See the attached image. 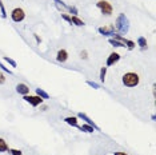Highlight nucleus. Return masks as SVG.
Instances as JSON below:
<instances>
[{"label": "nucleus", "instance_id": "obj_1", "mask_svg": "<svg viewBox=\"0 0 156 155\" xmlns=\"http://www.w3.org/2000/svg\"><path fill=\"white\" fill-rule=\"evenodd\" d=\"M116 30L119 31L120 33H127L129 30V21L127 19V16L124 14H120L116 19V24H115Z\"/></svg>", "mask_w": 156, "mask_h": 155}, {"label": "nucleus", "instance_id": "obj_2", "mask_svg": "<svg viewBox=\"0 0 156 155\" xmlns=\"http://www.w3.org/2000/svg\"><path fill=\"white\" fill-rule=\"evenodd\" d=\"M139 82H140V78L135 72H127L123 76V83L127 87H136L139 84Z\"/></svg>", "mask_w": 156, "mask_h": 155}, {"label": "nucleus", "instance_id": "obj_3", "mask_svg": "<svg viewBox=\"0 0 156 155\" xmlns=\"http://www.w3.org/2000/svg\"><path fill=\"white\" fill-rule=\"evenodd\" d=\"M96 5H98L99 10L101 11V14L107 15V16L112 15V5H111V3L107 2V0H99V2L96 3Z\"/></svg>", "mask_w": 156, "mask_h": 155}, {"label": "nucleus", "instance_id": "obj_4", "mask_svg": "<svg viewBox=\"0 0 156 155\" xmlns=\"http://www.w3.org/2000/svg\"><path fill=\"white\" fill-rule=\"evenodd\" d=\"M11 17L14 21L20 23V21H23L24 17H26V12L21 10V8H15V10L11 12Z\"/></svg>", "mask_w": 156, "mask_h": 155}, {"label": "nucleus", "instance_id": "obj_5", "mask_svg": "<svg viewBox=\"0 0 156 155\" xmlns=\"http://www.w3.org/2000/svg\"><path fill=\"white\" fill-rule=\"evenodd\" d=\"M24 100L28 102V103L31 104V106H33V107H37L39 104H42L43 103V100L44 99H42L40 96H31V95H24Z\"/></svg>", "mask_w": 156, "mask_h": 155}, {"label": "nucleus", "instance_id": "obj_6", "mask_svg": "<svg viewBox=\"0 0 156 155\" xmlns=\"http://www.w3.org/2000/svg\"><path fill=\"white\" fill-rule=\"evenodd\" d=\"M98 31H99V33H101V35H104V36L114 35V33H115V27H112V26H108V27H100V28H99Z\"/></svg>", "mask_w": 156, "mask_h": 155}, {"label": "nucleus", "instance_id": "obj_7", "mask_svg": "<svg viewBox=\"0 0 156 155\" xmlns=\"http://www.w3.org/2000/svg\"><path fill=\"white\" fill-rule=\"evenodd\" d=\"M77 116H79V118H80V119L86 120V123H87V125L92 126V127H93V128H95V130H96V131H100V128H99V127H98V126H96V125H95V123H93V120H91V119H89V118H88V116H87V115H86V114H83V112H79V114H77Z\"/></svg>", "mask_w": 156, "mask_h": 155}, {"label": "nucleus", "instance_id": "obj_8", "mask_svg": "<svg viewBox=\"0 0 156 155\" xmlns=\"http://www.w3.org/2000/svg\"><path fill=\"white\" fill-rule=\"evenodd\" d=\"M16 91H17V94H20V95H28L30 94V87H28L27 84H24V83H19L16 86Z\"/></svg>", "mask_w": 156, "mask_h": 155}, {"label": "nucleus", "instance_id": "obj_9", "mask_svg": "<svg viewBox=\"0 0 156 155\" xmlns=\"http://www.w3.org/2000/svg\"><path fill=\"white\" fill-rule=\"evenodd\" d=\"M119 59H120V55L117 52H112L107 59V66H114L116 62H119Z\"/></svg>", "mask_w": 156, "mask_h": 155}, {"label": "nucleus", "instance_id": "obj_10", "mask_svg": "<svg viewBox=\"0 0 156 155\" xmlns=\"http://www.w3.org/2000/svg\"><path fill=\"white\" fill-rule=\"evenodd\" d=\"M67 59H68V52L65 49H59L58 55H56V60L60 62V63H64Z\"/></svg>", "mask_w": 156, "mask_h": 155}, {"label": "nucleus", "instance_id": "obj_11", "mask_svg": "<svg viewBox=\"0 0 156 155\" xmlns=\"http://www.w3.org/2000/svg\"><path fill=\"white\" fill-rule=\"evenodd\" d=\"M65 123H68V125H71V126H73V127H79L77 126V118H75V116H68V118H65Z\"/></svg>", "mask_w": 156, "mask_h": 155}, {"label": "nucleus", "instance_id": "obj_12", "mask_svg": "<svg viewBox=\"0 0 156 155\" xmlns=\"http://www.w3.org/2000/svg\"><path fill=\"white\" fill-rule=\"evenodd\" d=\"M36 95H37V96H40L42 99H48L49 98V95L47 94L43 88H36Z\"/></svg>", "mask_w": 156, "mask_h": 155}, {"label": "nucleus", "instance_id": "obj_13", "mask_svg": "<svg viewBox=\"0 0 156 155\" xmlns=\"http://www.w3.org/2000/svg\"><path fill=\"white\" fill-rule=\"evenodd\" d=\"M71 20H72V24H75V26H77V27L84 26V21L82 19H79L77 16H71Z\"/></svg>", "mask_w": 156, "mask_h": 155}, {"label": "nucleus", "instance_id": "obj_14", "mask_svg": "<svg viewBox=\"0 0 156 155\" xmlns=\"http://www.w3.org/2000/svg\"><path fill=\"white\" fill-rule=\"evenodd\" d=\"M138 44L140 46V48H142V49H145L148 47V46H147V40H145V38H143V36H140V38L138 39Z\"/></svg>", "mask_w": 156, "mask_h": 155}, {"label": "nucleus", "instance_id": "obj_15", "mask_svg": "<svg viewBox=\"0 0 156 155\" xmlns=\"http://www.w3.org/2000/svg\"><path fill=\"white\" fill-rule=\"evenodd\" d=\"M4 151H8V146H7V142L4 139L0 138V153H4Z\"/></svg>", "mask_w": 156, "mask_h": 155}, {"label": "nucleus", "instance_id": "obj_16", "mask_svg": "<svg viewBox=\"0 0 156 155\" xmlns=\"http://www.w3.org/2000/svg\"><path fill=\"white\" fill-rule=\"evenodd\" d=\"M79 128L82 130V131H84V132H93V130H95L92 126H89V125H83V126H80Z\"/></svg>", "mask_w": 156, "mask_h": 155}, {"label": "nucleus", "instance_id": "obj_17", "mask_svg": "<svg viewBox=\"0 0 156 155\" xmlns=\"http://www.w3.org/2000/svg\"><path fill=\"white\" fill-rule=\"evenodd\" d=\"M108 42H110V44H112L114 47H126V46H124L121 42H117V40H115V39H112V38L108 40Z\"/></svg>", "mask_w": 156, "mask_h": 155}, {"label": "nucleus", "instance_id": "obj_18", "mask_svg": "<svg viewBox=\"0 0 156 155\" xmlns=\"http://www.w3.org/2000/svg\"><path fill=\"white\" fill-rule=\"evenodd\" d=\"M124 46H127V47H128V49H133L135 48V43L132 42V40H128V39H126L124 40Z\"/></svg>", "mask_w": 156, "mask_h": 155}, {"label": "nucleus", "instance_id": "obj_19", "mask_svg": "<svg viewBox=\"0 0 156 155\" xmlns=\"http://www.w3.org/2000/svg\"><path fill=\"white\" fill-rule=\"evenodd\" d=\"M105 75H107V67H103L101 70H100V82H103V83H104Z\"/></svg>", "mask_w": 156, "mask_h": 155}, {"label": "nucleus", "instance_id": "obj_20", "mask_svg": "<svg viewBox=\"0 0 156 155\" xmlns=\"http://www.w3.org/2000/svg\"><path fill=\"white\" fill-rule=\"evenodd\" d=\"M4 60L7 62L8 64H11L12 67H16V62H15V60H12L11 58H8V56H4Z\"/></svg>", "mask_w": 156, "mask_h": 155}, {"label": "nucleus", "instance_id": "obj_21", "mask_svg": "<svg viewBox=\"0 0 156 155\" xmlns=\"http://www.w3.org/2000/svg\"><path fill=\"white\" fill-rule=\"evenodd\" d=\"M87 84H88V86H91V87H93V88H100V86H99L98 83L92 82V80H88V82H87Z\"/></svg>", "mask_w": 156, "mask_h": 155}, {"label": "nucleus", "instance_id": "obj_22", "mask_svg": "<svg viewBox=\"0 0 156 155\" xmlns=\"http://www.w3.org/2000/svg\"><path fill=\"white\" fill-rule=\"evenodd\" d=\"M61 17L65 20V21H68L70 24H72V20H71V16H68L67 14H61Z\"/></svg>", "mask_w": 156, "mask_h": 155}, {"label": "nucleus", "instance_id": "obj_23", "mask_svg": "<svg viewBox=\"0 0 156 155\" xmlns=\"http://www.w3.org/2000/svg\"><path fill=\"white\" fill-rule=\"evenodd\" d=\"M68 10H70L71 14H73V16H76L77 15V8L76 7H68Z\"/></svg>", "mask_w": 156, "mask_h": 155}, {"label": "nucleus", "instance_id": "obj_24", "mask_svg": "<svg viewBox=\"0 0 156 155\" xmlns=\"http://www.w3.org/2000/svg\"><path fill=\"white\" fill-rule=\"evenodd\" d=\"M55 2H56V4H58L59 7H60V5H61V8H67V10H68V7H67V5L64 4L63 2H61V0H55Z\"/></svg>", "mask_w": 156, "mask_h": 155}, {"label": "nucleus", "instance_id": "obj_25", "mask_svg": "<svg viewBox=\"0 0 156 155\" xmlns=\"http://www.w3.org/2000/svg\"><path fill=\"white\" fill-rule=\"evenodd\" d=\"M0 11H2V16H3V17H5V16H7V15H5V10H4V7H3L2 0H0Z\"/></svg>", "mask_w": 156, "mask_h": 155}, {"label": "nucleus", "instance_id": "obj_26", "mask_svg": "<svg viewBox=\"0 0 156 155\" xmlns=\"http://www.w3.org/2000/svg\"><path fill=\"white\" fill-rule=\"evenodd\" d=\"M9 151H11L12 155H21V151L20 150H16V148H12V150H9Z\"/></svg>", "mask_w": 156, "mask_h": 155}, {"label": "nucleus", "instance_id": "obj_27", "mask_svg": "<svg viewBox=\"0 0 156 155\" xmlns=\"http://www.w3.org/2000/svg\"><path fill=\"white\" fill-rule=\"evenodd\" d=\"M4 82H5V76H4V74L0 72V84H4Z\"/></svg>", "mask_w": 156, "mask_h": 155}, {"label": "nucleus", "instance_id": "obj_28", "mask_svg": "<svg viewBox=\"0 0 156 155\" xmlns=\"http://www.w3.org/2000/svg\"><path fill=\"white\" fill-rule=\"evenodd\" d=\"M0 67H2L3 70L5 71V72H8V74H12V71H11V70H8V67H4V66H3V63H0Z\"/></svg>", "mask_w": 156, "mask_h": 155}, {"label": "nucleus", "instance_id": "obj_29", "mask_svg": "<svg viewBox=\"0 0 156 155\" xmlns=\"http://www.w3.org/2000/svg\"><path fill=\"white\" fill-rule=\"evenodd\" d=\"M80 56H82L83 59H87L88 56H87V51H82V54H80Z\"/></svg>", "mask_w": 156, "mask_h": 155}, {"label": "nucleus", "instance_id": "obj_30", "mask_svg": "<svg viewBox=\"0 0 156 155\" xmlns=\"http://www.w3.org/2000/svg\"><path fill=\"white\" fill-rule=\"evenodd\" d=\"M115 155H128V154H126V153H121V151H116V153H115Z\"/></svg>", "mask_w": 156, "mask_h": 155}]
</instances>
